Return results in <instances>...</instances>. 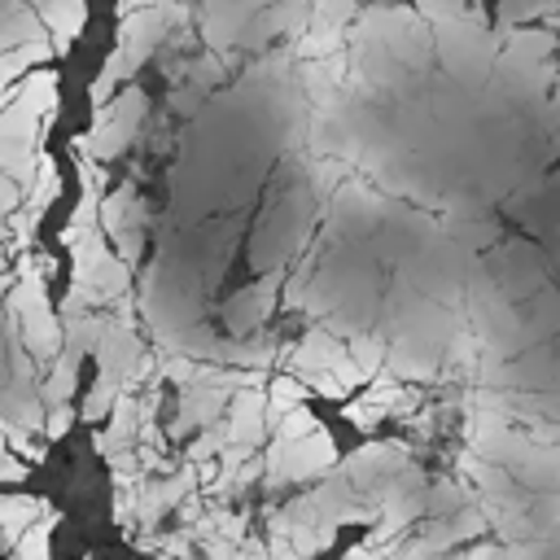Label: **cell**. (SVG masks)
Listing matches in <instances>:
<instances>
[{"label":"cell","instance_id":"obj_1","mask_svg":"<svg viewBox=\"0 0 560 560\" xmlns=\"http://www.w3.org/2000/svg\"><path fill=\"white\" fill-rule=\"evenodd\" d=\"M494 52H499V44L486 31V22H481L477 9L472 13H459L451 22H438V57H442V66L459 83H468V88L481 83L486 70H494Z\"/></svg>","mask_w":560,"mask_h":560},{"label":"cell","instance_id":"obj_2","mask_svg":"<svg viewBox=\"0 0 560 560\" xmlns=\"http://www.w3.org/2000/svg\"><path fill=\"white\" fill-rule=\"evenodd\" d=\"M144 92L140 88H127L114 105H105V109H96V127H92V136H83L79 144H74V153H83V158H92V162H105V158H114V153H122V144L136 136V127H140V118H144Z\"/></svg>","mask_w":560,"mask_h":560},{"label":"cell","instance_id":"obj_3","mask_svg":"<svg viewBox=\"0 0 560 560\" xmlns=\"http://www.w3.org/2000/svg\"><path fill=\"white\" fill-rule=\"evenodd\" d=\"M332 459H337V451H332L328 433L315 429V433H306L298 442H284L280 438L271 446V455H267V468H271V477H311V472L328 468Z\"/></svg>","mask_w":560,"mask_h":560},{"label":"cell","instance_id":"obj_4","mask_svg":"<svg viewBox=\"0 0 560 560\" xmlns=\"http://www.w3.org/2000/svg\"><path fill=\"white\" fill-rule=\"evenodd\" d=\"M101 236H109L118 249H122V258H136L140 254V223H144V206L136 201V192L131 188H122V192H114L101 210Z\"/></svg>","mask_w":560,"mask_h":560},{"label":"cell","instance_id":"obj_5","mask_svg":"<svg viewBox=\"0 0 560 560\" xmlns=\"http://www.w3.org/2000/svg\"><path fill=\"white\" fill-rule=\"evenodd\" d=\"M315 4V22L302 39V57H332L341 48V31L354 18V0H311Z\"/></svg>","mask_w":560,"mask_h":560},{"label":"cell","instance_id":"obj_6","mask_svg":"<svg viewBox=\"0 0 560 560\" xmlns=\"http://www.w3.org/2000/svg\"><path fill=\"white\" fill-rule=\"evenodd\" d=\"M39 18H44L39 26H52V35H57V52H66L83 26V0H52L39 9Z\"/></svg>","mask_w":560,"mask_h":560},{"label":"cell","instance_id":"obj_7","mask_svg":"<svg viewBox=\"0 0 560 560\" xmlns=\"http://www.w3.org/2000/svg\"><path fill=\"white\" fill-rule=\"evenodd\" d=\"M39 516H48V508L39 499H0V538L18 542Z\"/></svg>","mask_w":560,"mask_h":560},{"label":"cell","instance_id":"obj_8","mask_svg":"<svg viewBox=\"0 0 560 560\" xmlns=\"http://www.w3.org/2000/svg\"><path fill=\"white\" fill-rule=\"evenodd\" d=\"M276 276H267V280H258L249 293H241L232 306H228V315H232V324L236 328H254L262 315H267V306H271V293H276Z\"/></svg>","mask_w":560,"mask_h":560},{"label":"cell","instance_id":"obj_9","mask_svg":"<svg viewBox=\"0 0 560 560\" xmlns=\"http://www.w3.org/2000/svg\"><path fill=\"white\" fill-rule=\"evenodd\" d=\"M48 534H52V516H39V521L13 542V560H48Z\"/></svg>","mask_w":560,"mask_h":560},{"label":"cell","instance_id":"obj_10","mask_svg":"<svg viewBox=\"0 0 560 560\" xmlns=\"http://www.w3.org/2000/svg\"><path fill=\"white\" fill-rule=\"evenodd\" d=\"M302 398H306V385H302V381H293V376H280V381H271L267 416H271V420H280V416H289L293 407H302Z\"/></svg>","mask_w":560,"mask_h":560},{"label":"cell","instance_id":"obj_11","mask_svg":"<svg viewBox=\"0 0 560 560\" xmlns=\"http://www.w3.org/2000/svg\"><path fill=\"white\" fill-rule=\"evenodd\" d=\"M420 13L429 22H451V18L464 13V0H420Z\"/></svg>","mask_w":560,"mask_h":560},{"label":"cell","instance_id":"obj_12","mask_svg":"<svg viewBox=\"0 0 560 560\" xmlns=\"http://www.w3.org/2000/svg\"><path fill=\"white\" fill-rule=\"evenodd\" d=\"M26 477V464L18 455H9V446L0 451V481H22Z\"/></svg>","mask_w":560,"mask_h":560},{"label":"cell","instance_id":"obj_13","mask_svg":"<svg viewBox=\"0 0 560 560\" xmlns=\"http://www.w3.org/2000/svg\"><path fill=\"white\" fill-rule=\"evenodd\" d=\"M18 197H22V188L0 171V210H13V206H18Z\"/></svg>","mask_w":560,"mask_h":560},{"label":"cell","instance_id":"obj_14","mask_svg":"<svg viewBox=\"0 0 560 560\" xmlns=\"http://www.w3.org/2000/svg\"><path fill=\"white\" fill-rule=\"evenodd\" d=\"M158 0H118V13L122 18H131V13H140V9H153Z\"/></svg>","mask_w":560,"mask_h":560},{"label":"cell","instance_id":"obj_15","mask_svg":"<svg viewBox=\"0 0 560 560\" xmlns=\"http://www.w3.org/2000/svg\"><path fill=\"white\" fill-rule=\"evenodd\" d=\"M551 26H556V31H560V9H551Z\"/></svg>","mask_w":560,"mask_h":560},{"label":"cell","instance_id":"obj_16","mask_svg":"<svg viewBox=\"0 0 560 560\" xmlns=\"http://www.w3.org/2000/svg\"><path fill=\"white\" fill-rule=\"evenodd\" d=\"M459 560H464V556H459Z\"/></svg>","mask_w":560,"mask_h":560}]
</instances>
